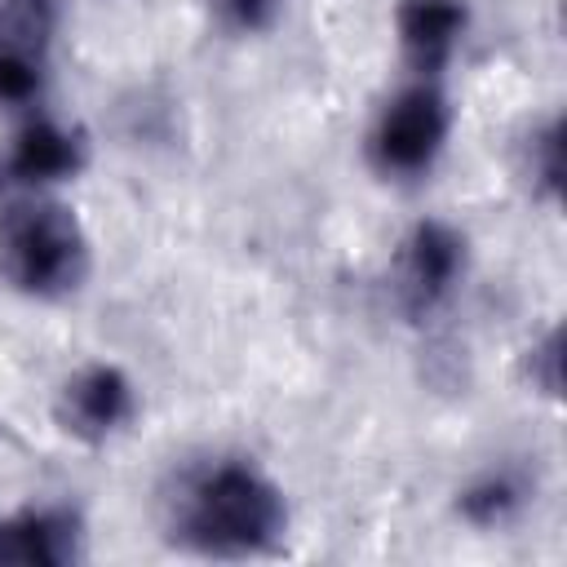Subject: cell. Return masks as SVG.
Segmentation results:
<instances>
[{"instance_id":"obj_9","label":"cell","mask_w":567,"mask_h":567,"mask_svg":"<svg viewBox=\"0 0 567 567\" xmlns=\"http://www.w3.org/2000/svg\"><path fill=\"white\" fill-rule=\"evenodd\" d=\"M58 31V0H0V49L44 58Z\"/></svg>"},{"instance_id":"obj_14","label":"cell","mask_w":567,"mask_h":567,"mask_svg":"<svg viewBox=\"0 0 567 567\" xmlns=\"http://www.w3.org/2000/svg\"><path fill=\"white\" fill-rule=\"evenodd\" d=\"M527 372H532V381H536L545 394H558V328L545 332V341L532 350Z\"/></svg>"},{"instance_id":"obj_4","label":"cell","mask_w":567,"mask_h":567,"mask_svg":"<svg viewBox=\"0 0 567 567\" xmlns=\"http://www.w3.org/2000/svg\"><path fill=\"white\" fill-rule=\"evenodd\" d=\"M461 270H465V239L447 221H421L399 244L394 292H399L403 310L421 319L452 297Z\"/></svg>"},{"instance_id":"obj_13","label":"cell","mask_w":567,"mask_h":567,"mask_svg":"<svg viewBox=\"0 0 567 567\" xmlns=\"http://www.w3.org/2000/svg\"><path fill=\"white\" fill-rule=\"evenodd\" d=\"M279 4H284V0H217V13H221V22L235 27V31H261V27L275 22Z\"/></svg>"},{"instance_id":"obj_6","label":"cell","mask_w":567,"mask_h":567,"mask_svg":"<svg viewBox=\"0 0 567 567\" xmlns=\"http://www.w3.org/2000/svg\"><path fill=\"white\" fill-rule=\"evenodd\" d=\"M9 177L27 190L66 182L84 168V137L58 120H31L18 128L13 146H9Z\"/></svg>"},{"instance_id":"obj_1","label":"cell","mask_w":567,"mask_h":567,"mask_svg":"<svg viewBox=\"0 0 567 567\" xmlns=\"http://www.w3.org/2000/svg\"><path fill=\"white\" fill-rule=\"evenodd\" d=\"M284 527L288 509L279 487L244 461H221L195 474L177 505V536L204 554H261L284 536Z\"/></svg>"},{"instance_id":"obj_8","label":"cell","mask_w":567,"mask_h":567,"mask_svg":"<svg viewBox=\"0 0 567 567\" xmlns=\"http://www.w3.org/2000/svg\"><path fill=\"white\" fill-rule=\"evenodd\" d=\"M80 554V518L58 505L22 509L0 523V563L62 567Z\"/></svg>"},{"instance_id":"obj_3","label":"cell","mask_w":567,"mask_h":567,"mask_svg":"<svg viewBox=\"0 0 567 567\" xmlns=\"http://www.w3.org/2000/svg\"><path fill=\"white\" fill-rule=\"evenodd\" d=\"M447 128H452L447 97L430 80H421V84L394 93L385 102V111L377 115L372 137H368L372 164L390 177H416L447 146Z\"/></svg>"},{"instance_id":"obj_5","label":"cell","mask_w":567,"mask_h":567,"mask_svg":"<svg viewBox=\"0 0 567 567\" xmlns=\"http://www.w3.org/2000/svg\"><path fill=\"white\" fill-rule=\"evenodd\" d=\"M128 416H133V385L111 363H93V368L75 372L58 394L62 430L84 443H106L111 434H120L128 425Z\"/></svg>"},{"instance_id":"obj_7","label":"cell","mask_w":567,"mask_h":567,"mask_svg":"<svg viewBox=\"0 0 567 567\" xmlns=\"http://www.w3.org/2000/svg\"><path fill=\"white\" fill-rule=\"evenodd\" d=\"M465 27H470L465 0H403L399 4V44H403V58L421 75H434L452 62L456 44L465 40Z\"/></svg>"},{"instance_id":"obj_10","label":"cell","mask_w":567,"mask_h":567,"mask_svg":"<svg viewBox=\"0 0 567 567\" xmlns=\"http://www.w3.org/2000/svg\"><path fill=\"white\" fill-rule=\"evenodd\" d=\"M523 505V483L509 474V470H492L483 478H474L465 492H461V514L478 527H501L518 514Z\"/></svg>"},{"instance_id":"obj_12","label":"cell","mask_w":567,"mask_h":567,"mask_svg":"<svg viewBox=\"0 0 567 567\" xmlns=\"http://www.w3.org/2000/svg\"><path fill=\"white\" fill-rule=\"evenodd\" d=\"M527 173H532V186H540L549 199L558 195V186H563V128H558V120H549L532 137V146H527Z\"/></svg>"},{"instance_id":"obj_11","label":"cell","mask_w":567,"mask_h":567,"mask_svg":"<svg viewBox=\"0 0 567 567\" xmlns=\"http://www.w3.org/2000/svg\"><path fill=\"white\" fill-rule=\"evenodd\" d=\"M44 93V58L0 49V111L31 106Z\"/></svg>"},{"instance_id":"obj_2","label":"cell","mask_w":567,"mask_h":567,"mask_svg":"<svg viewBox=\"0 0 567 567\" xmlns=\"http://www.w3.org/2000/svg\"><path fill=\"white\" fill-rule=\"evenodd\" d=\"M89 270V239L71 208L27 195L0 213V279L27 297H66Z\"/></svg>"}]
</instances>
